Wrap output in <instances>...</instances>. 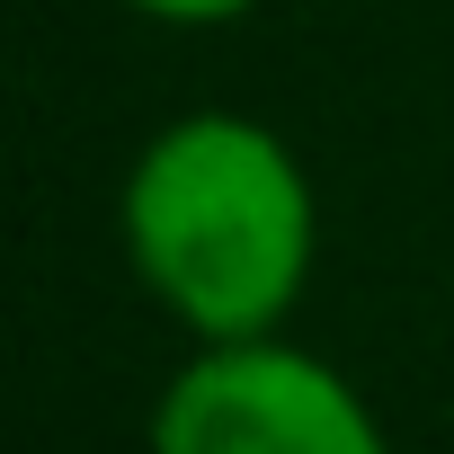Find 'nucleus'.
<instances>
[{"mask_svg": "<svg viewBox=\"0 0 454 454\" xmlns=\"http://www.w3.org/2000/svg\"><path fill=\"white\" fill-rule=\"evenodd\" d=\"M116 241L134 286L196 339H268L321 268V187L303 152L241 107L152 125L116 178Z\"/></svg>", "mask_w": 454, "mask_h": 454, "instance_id": "1", "label": "nucleus"}, {"mask_svg": "<svg viewBox=\"0 0 454 454\" xmlns=\"http://www.w3.org/2000/svg\"><path fill=\"white\" fill-rule=\"evenodd\" d=\"M143 454H392L374 401L286 330L187 348L152 401Z\"/></svg>", "mask_w": 454, "mask_h": 454, "instance_id": "2", "label": "nucleus"}, {"mask_svg": "<svg viewBox=\"0 0 454 454\" xmlns=\"http://www.w3.org/2000/svg\"><path fill=\"white\" fill-rule=\"evenodd\" d=\"M116 10H134V19H152V27H232V19H250L259 0H116Z\"/></svg>", "mask_w": 454, "mask_h": 454, "instance_id": "3", "label": "nucleus"}]
</instances>
